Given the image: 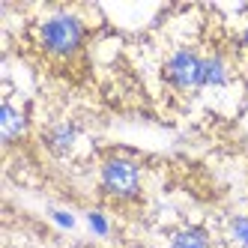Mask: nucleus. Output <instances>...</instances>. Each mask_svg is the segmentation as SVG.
Returning <instances> with one entry per match:
<instances>
[{
  "label": "nucleus",
  "mask_w": 248,
  "mask_h": 248,
  "mask_svg": "<svg viewBox=\"0 0 248 248\" xmlns=\"http://www.w3.org/2000/svg\"><path fill=\"white\" fill-rule=\"evenodd\" d=\"M39 42L48 54L69 57V54H75L84 42V24L69 12H57L39 27Z\"/></svg>",
  "instance_id": "nucleus-1"
},
{
  "label": "nucleus",
  "mask_w": 248,
  "mask_h": 248,
  "mask_svg": "<svg viewBox=\"0 0 248 248\" xmlns=\"http://www.w3.org/2000/svg\"><path fill=\"white\" fill-rule=\"evenodd\" d=\"M201 72H203V57L194 54L191 48L173 51L170 60L165 63V78L176 90H194V87H201Z\"/></svg>",
  "instance_id": "nucleus-2"
},
{
  "label": "nucleus",
  "mask_w": 248,
  "mask_h": 248,
  "mask_svg": "<svg viewBox=\"0 0 248 248\" xmlns=\"http://www.w3.org/2000/svg\"><path fill=\"white\" fill-rule=\"evenodd\" d=\"M102 186L114 198H135L140 188V173L126 158H108L102 168Z\"/></svg>",
  "instance_id": "nucleus-3"
},
{
  "label": "nucleus",
  "mask_w": 248,
  "mask_h": 248,
  "mask_svg": "<svg viewBox=\"0 0 248 248\" xmlns=\"http://www.w3.org/2000/svg\"><path fill=\"white\" fill-rule=\"evenodd\" d=\"M24 129H27L24 114H18V111H15L12 105L6 102L3 111H0V135H3V140H6V144H12L18 135H24Z\"/></svg>",
  "instance_id": "nucleus-4"
},
{
  "label": "nucleus",
  "mask_w": 248,
  "mask_h": 248,
  "mask_svg": "<svg viewBox=\"0 0 248 248\" xmlns=\"http://www.w3.org/2000/svg\"><path fill=\"white\" fill-rule=\"evenodd\" d=\"M75 138H78L75 126H69V123H60V126H54V129H51V132L45 135V144H48V150H51V153L66 155L69 150H72Z\"/></svg>",
  "instance_id": "nucleus-5"
},
{
  "label": "nucleus",
  "mask_w": 248,
  "mask_h": 248,
  "mask_svg": "<svg viewBox=\"0 0 248 248\" xmlns=\"http://www.w3.org/2000/svg\"><path fill=\"white\" fill-rule=\"evenodd\" d=\"M227 84V63L218 54L203 57V72H201V87H221Z\"/></svg>",
  "instance_id": "nucleus-6"
},
{
  "label": "nucleus",
  "mask_w": 248,
  "mask_h": 248,
  "mask_svg": "<svg viewBox=\"0 0 248 248\" xmlns=\"http://www.w3.org/2000/svg\"><path fill=\"white\" fill-rule=\"evenodd\" d=\"M206 230L203 227H188V230H180L173 239H170V248H206Z\"/></svg>",
  "instance_id": "nucleus-7"
},
{
  "label": "nucleus",
  "mask_w": 248,
  "mask_h": 248,
  "mask_svg": "<svg viewBox=\"0 0 248 248\" xmlns=\"http://www.w3.org/2000/svg\"><path fill=\"white\" fill-rule=\"evenodd\" d=\"M230 233H233V239L239 245H248V218L245 216L233 218V221H230Z\"/></svg>",
  "instance_id": "nucleus-8"
},
{
  "label": "nucleus",
  "mask_w": 248,
  "mask_h": 248,
  "mask_svg": "<svg viewBox=\"0 0 248 248\" xmlns=\"http://www.w3.org/2000/svg\"><path fill=\"white\" fill-rule=\"evenodd\" d=\"M87 221H90L93 233H99V236H108V218H105L102 212H90V216H87Z\"/></svg>",
  "instance_id": "nucleus-9"
},
{
  "label": "nucleus",
  "mask_w": 248,
  "mask_h": 248,
  "mask_svg": "<svg viewBox=\"0 0 248 248\" xmlns=\"http://www.w3.org/2000/svg\"><path fill=\"white\" fill-rule=\"evenodd\" d=\"M51 216H54V221H57L60 227H72V224H75V218L69 216V212H63V209H51Z\"/></svg>",
  "instance_id": "nucleus-10"
},
{
  "label": "nucleus",
  "mask_w": 248,
  "mask_h": 248,
  "mask_svg": "<svg viewBox=\"0 0 248 248\" xmlns=\"http://www.w3.org/2000/svg\"><path fill=\"white\" fill-rule=\"evenodd\" d=\"M242 42H245V48H248V27L242 30Z\"/></svg>",
  "instance_id": "nucleus-11"
}]
</instances>
